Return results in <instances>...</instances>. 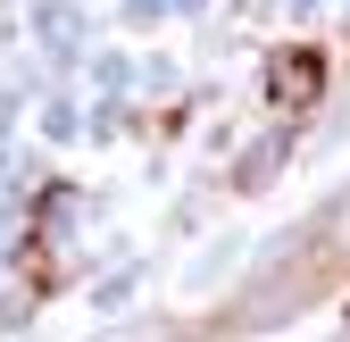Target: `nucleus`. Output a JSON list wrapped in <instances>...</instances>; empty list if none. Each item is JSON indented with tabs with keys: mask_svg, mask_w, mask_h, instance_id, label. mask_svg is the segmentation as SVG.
I'll return each mask as SVG.
<instances>
[{
	"mask_svg": "<svg viewBox=\"0 0 350 342\" xmlns=\"http://www.w3.org/2000/svg\"><path fill=\"white\" fill-rule=\"evenodd\" d=\"M325 101V51L317 42H284V51H267V109L300 117Z\"/></svg>",
	"mask_w": 350,
	"mask_h": 342,
	"instance_id": "nucleus-1",
	"label": "nucleus"
}]
</instances>
